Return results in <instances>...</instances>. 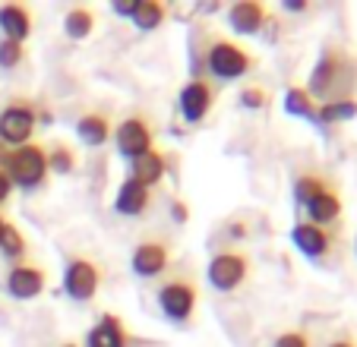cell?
<instances>
[{
    "mask_svg": "<svg viewBox=\"0 0 357 347\" xmlns=\"http://www.w3.org/2000/svg\"><path fill=\"white\" fill-rule=\"evenodd\" d=\"M357 63L354 57H351L344 47H335L329 45L323 51V57L317 61V67L310 70V82H307V92H310L313 101H329L332 95L338 92V86H344V82L354 76Z\"/></svg>",
    "mask_w": 357,
    "mask_h": 347,
    "instance_id": "obj_1",
    "label": "cell"
},
{
    "mask_svg": "<svg viewBox=\"0 0 357 347\" xmlns=\"http://www.w3.org/2000/svg\"><path fill=\"white\" fill-rule=\"evenodd\" d=\"M253 67H257V57L231 38H215L206 47V70H209V76L218 82L243 79Z\"/></svg>",
    "mask_w": 357,
    "mask_h": 347,
    "instance_id": "obj_2",
    "label": "cell"
},
{
    "mask_svg": "<svg viewBox=\"0 0 357 347\" xmlns=\"http://www.w3.org/2000/svg\"><path fill=\"white\" fill-rule=\"evenodd\" d=\"M10 183L20 190H38L47 177V148L38 142H26L20 148H10L3 158Z\"/></svg>",
    "mask_w": 357,
    "mask_h": 347,
    "instance_id": "obj_3",
    "label": "cell"
},
{
    "mask_svg": "<svg viewBox=\"0 0 357 347\" xmlns=\"http://www.w3.org/2000/svg\"><path fill=\"white\" fill-rule=\"evenodd\" d=\"M155 303H158V309H162L165 319L174 322V325H183V322H190L193 319V313H196L199 287H196L193 278L177 275V278H168L162 287H158Z\"/></svg>",
    "mask_w": 357,
    "mask_h": 347,
    "instance_id": "obj_4",
    "label": "cell"
},
{
    "mask_svg": "<svg viewBox=\"0 0 357 347\" xmlns=\"http://www.w3.org/2000/svg\"><path fill=\"white\" fill-rule=\"evenodd\" d=\"M250 278V256L237 247L218 249L206 265V281L215 287L218 294H234L237 287Z\"/></svg>",
    "mask_w": 357,
    "mask_h": 347,
    "instance_id": "obj_5",
    "label": "cell"
},
{
    "mask_svg": "<svg viewBox=\"0 0 357 347\" xmlns=\"http://www.w3.org/2000/svg\"><path fill=\"white\" fill-rule=\"evenodd\" d=\"M35 127H38V111L32 101L16 98L0 111V142L7 148H20L32 142Z\"/></svg>",
    "mask_w": 357,
    "mask_h": 347,
    "instance_id": "obj_6",
    "label": "cell"
},
{
    "mask_svg": "<svg viewBox=\"0 0 357 347\" xmlns=\"http://www.w3.org/2000/svg\"><path fill=\"white\" fill-rule=\"evenodd\" d=\"M101 287V268L98 262L86 259V256H73L63 272V294L76 303H89Z\"/></svg>",
    "mask_w": 357,
    "mask_h": 347,
    "instance_id": "obj_7",
    "label": "cell"
},
{
    "mask_svg": "<svg viewBox=\"0 0 357 347\" xmlns=\"http://www.w3.org/2000/svg\"><path fill=\"white\" fill-rule=\"evenodd\" d=\"M152 139H155V130H152V123L142 114H133V117H127V121H121L114 127V146L121 152V158L127 161H136L149 148H155Z\"/></svg>",
    "mask_w": 357,
    "mask_h": 347,
    "instance_id": "obj_8",
    "label": "cell"
},
{
    "mask_svg": "<svg viewBox=\"0 0 357 347\" xmlns=\"http://www.w3.org/2000/svg\"><path fill=\"white\" fill-rule=\"evenodd\" d=\"M291 243L301 249L307 259H323L329 256V249L335 247V234H332L329 227H319V224H310V221L303 218L291 227Z\"/></svg>",
    "mask_w": 357,
    "mask_h": 347,
    "instance_id": "obj_9",
    "label": "cell"
},
{
    "mask_svg": "<svg viewBox=\"0 0 357 347\" xmlns=\"http://www.w3.org/2000/svg\"><path fill=\"white\" fill-rule=\"evenodd\" d=\"M215 105V92H212L209 79H190L187 86L181 88V98H177V107H181V117L187 123H199L206 121V114Z\"/></svg>",
    "mask_w": 357,
    "mask_h": 347,
    "instance_id": "obj_10",
    "label": "cell"
},
{
    "mask_svg": "<svg viewBox=\"0 0 357 347\" xmlns=\"http://www.w3.org/2000/svg\"><path fill=\"white\" fill-rule=\"evenodd\" d=\"M171 265V247L162 240H146L130 253V268L139 278H158Z\"/></svg>",
    "mask_w": 357,
    "mask_h": 347,
    "instance_id": "obj_11",
    "label": "cell"
},
{
    "mask_svg": "<svg viewBox=\"0 0 357 347\" xmlns=\"http://www.w3.org/2000/svg\"><path fill=\"white\" fill-rule=\"evenodd\" d=\"M45 284H47L45 268L29 265V262L13 265L7 275V294L16 297V300H35L38 294H45Z\"/></svg>",
    "mask_w": 357,
    "mask_h": 347,
    "instance_id": "obj_12",
    "label": "cell"
},
{
    "mask_svg": "<svg viewBox=\"0 0 357 347\" xmlns=\"http://www.w3.org/2000/svg\"><path fill=\"white\" fill-rule=\"evenodd\" d=\"M149 208H152V190L136 183L133 177L121 180L117 196H114V212L123 215V218H139V215H146Z\"/></svg>",
    "mask_w": 357,
    "mask_h": 347,
    "instance_id": "obj_13",
    "label": "cell"
},
{
    "mask_svg": "<svg viewBox=\"0 0 357 347\" xmlns=\"http://www.w3.org/2000/svg\"><path fill=\"white\" fill-rule=\"evenodd\" d=\"M86 347H130V332L121 322V316L105 313L86 332Z\"/></svg>",
    "mask_w": 357,
    "mask_h": 347,
    "instance_id": "obj_14",
    "label": "cell"
},
{
    "mask_svg": "<svg viewBox=\"0 0 357 347\" xmlns=\"http://www.w3.org/2000/svg\"><path fill=\"white\" fill-rule=\"evenodd\" d=\"M228 22H231V29L241 35H257L259 29L269 22V10H266V3H259V0H241V3H231Z\"/></svg>",
    "mask_w": 357,
    "mask_h": 347,
    "instance_id": "obj_15",
    "label": "cell"
},
{
    "mask_svg": "<svg viewBox=\"0 0 357 347\" xmlns=\"http://www.w3.org/2000/svg\"><path fill=\"white\" fill-rule=\"evenodd\" d=\"M130 164H133L130 177H133L136 183H142L146 190H152L155 183L165 180V171H168V155L158 152V148H149L146 155H139V158L130 161Z\"/></svg>",
    "mask_w": 357,
    "mask_h": 347,
    "instance_id": "obj_16",
    "label": "cell"
},
{
    "mask_svg": "<svg viewBox=\"0 0 357 347\" xmlns=\"http://www.w3.org/2000/svg\"><path fill=\"white\" fill-rule=\"evenodd\" d=\"M76 136H79L89 148H101L111 136H114V123L108 121V114L89 111V114H82L79 121H76Z\"/></svg>",
    "mask_w": 357,
    "mask_h": 347,
    "instance_id": "obj_17",
    "label": "cell"
},
{
    "mask_svg": "<svg viewBox=\"0 0 357 347\" xmlns=\"http://www.w3.org/2000/svg\"><path fill=\"white\" fill-rule=\"evenodd\" d=\"M0 32H3V38L26 45V38L32 35V13L22 3H3L0 7Z\"/></svg>",
    "mask_w": 357,
    "mask_h": 347,
    "instance_id": "obj_18",
    "label": "cell"
},
{
    "mask_svg": "<svg viewBox=\"0 0 357 347\" xmlns=\"http://www.w3.org/2000/svg\"><path fill=\"white\" fill-rule=\"evenodd\" d=\"M303 208H307V221H310V224L329 227V224H335V221L342 218V196L329 187V190H323L317 199L307 202Z\"/></svg>",
    "mask_w": 357,
    "mask_h": 347,
    "instance_id": "obj_19",
    "label": "cell"
},
{
    "mask_svg": "<svg viewBox=\"0 0 357 347\" xmlns=\"http://www.w3.org/2000/svg\"><path fill=\"white\" fill-rule=\"evenodd\" d=\"M329 183H332V180L326 177V174H319V171H303L301 177L294 180V190H291V196H294V202L303 208L310 199H317L323 190H329Z\"/></svg>",
    "mask_w": 357,
    "mask_h": 347,
    "instance_id": "obj_20",
    "label": "cell"
},
{
    "mask_svg": "<svg viewBox=\"0 0 357 347\" xmlns=\"http://www.w3.org/2000/svg\"><path fill=\"white\" fill-rule=\"evenodd\" d=\"M354 114H357V101L351 98V95H344V98H332V101H326V105H319L313 123H319V127H332V123L348 121V117H354Z\"/></svg>",
    "mask_w": 357,
    "mask_h": 347,
    "instance_id": "obj_21",
    "label": "cell"
},
{
    "mask_svg": "<svg viewBox=\"0 0 357 347\" xmlns=\"http://www.w3.org/2000/svg\"><path fill=\"white\" fill-rule=\"evenodd\" d=\"M165 20H168V7H165L162 0H139V7H136L130 22H133L139 32H155Z\"/></svg>",
    "mask_w": 357,
    "mask_h": 347,
    "instance_id": "obj_22",
    "label": "cell"
},
{
    "mask_svg": "<svg viewBox=\"0 0 357 347\" xmlns=\"http://www.w3.org/2000/svg\"><path fill=\"white\" fill-rule=\"evenodd\" d=\"M317 101L310 98V92L303 86H291L288 92H284V114H291V117H307V121H313L317 117Z\"/></svg>",
    "mask_w": 357,
    "mask_h": 347,
    "instance_id": "obj_23",
    "label": "cell"
},
{
    "mask_svg": "<svg viewBox=\"0 0 357 347\" xmlns=\"http://www.w3.org/2000/svg\"><path fill=\"white\" fill-rule=\"evenodd\" d=\"M92 29H95V13L86 7H73L67 16H63V32H67V38H73V41L89 38Z\"/></svg>",
    "mask_w": 357,
    "mask_h": 347,
    "instance_id": "obj_24",
    "label": "cell"
},
{
    "mask_svg": "<svg viewBox=\"0 0 357 347\" xmlns=\"http://www.w3.org/2000/svg\"><path fill=\"white\" fill-rule=\"evenodd\" d=\"M0 253H3V259L16 262V265H20L29 253V243H26V237H22V231L16 224H10V221H7V227H3V237H0Z\"/></svg>",
    "mask_w": 357,
    "mask_h": 347,
    "instance_id": "obj_25",
    "label": "cell"
},
{
    "mask_svg": "<svg viewBox=\"0 0 357 347\" xmlns=\"http://www.w3.org/2000/svg\"><path fill=\"white\" fill-rule=\"evenodd\" d=\"M47 171L61 174V177L76 171V152L67 146V142H54V146L47 148Z\"/></svg>",
    "mask_w": 357,
    "mask_h": 347,
    "instance_id": "obj_26",
    "label": "cell"
},
{
    "mask_svg": "<svg viewBox=\"0 0 357 347\" xmlns=\"http://www.w3.org/2000/svg\"><path fill=\"white\" fill-rule=\"evenodd\" d=\"M22 61H26V45L0 38V70H16Z\"/></svg>",
    "mask_w": 357,
    "mask_h": 347,
    "instance_id": "obj_27",
    "label": "cell"
},
{
    "mask_svg": "<svg viewBox=\"0 0 357 347\" xmlns=\"http://www.w3.org/2000/svg\"><path fill=\"white\" fill-rule=\"evenodd\" d=\"M237 101H241V107H247V111H259V107L269 105V92L259 86H243Z\"/></svg>",
    "mask_w": 357,
    "mask_h": 347,
    "instance_id": "obj_28",
    "label": "cell"
},
{
    "mask_svg": "<svg viewBox=\"0 0 357 347\" xmlns=\"http://www.w3.org/2000/svg\"><path fill=\"white\" fill-rule=\"evenodd\" d=\"M272 347H310V338H307V332H301V328H291V332L278 334Z\"/></svg>",
    "mask_w": 357,
    "mask_h": 347,
    "instance_id": "obj_29",
    "label": "cell"
},
{
    "mask_svg": "<svg viewBox=\"0 0 357 347\" xmlns=\"http://www.w3.org/2000/svg\"><path fill=\"white\" fill-rule=\"evenodd\" d=\"M136 7H139V0H114V13L123 16V20H133Z\"/></svg>",
    "mask_w": 357,
    "mask_h": 347,
    "instance_id": "obj_30",
    "label": "cell"
},
{
    "mask_svg": "<svg viewBox=\"0 0 357 347\" xmlns=\"http://www.w3.org/2000/svg\"><path fill=\"white\" fill-rule=\"evenodd\" d=\"M10 193H13V183H10V177H7V171L0 167V206L10 199Z\"/></svg>",
    "mask_w": 357,
    "mask_h": 347,
    "instance_id": "obj_31",
    "label": "cell"
},
{
    "mask_svg": "<svg viewBox=\"0 0 357 347\" xmlns=\"http://www.w3.org/2000/svg\"><path fill=\"white\" fill-rule=\"evenodd\" d=\"M282 7L288 10V13H307V10H310V0H284Z\"/></svg>",
    "mask_w": 357,
    "mask_h": 347,
    "instance_id": "obj_32",
    "label": "cell"
},
{
    "mask_svg": "<svg viewBox=\"0 0 357 347\" xmlns=\"http://www.w3.org/2000/svg\"><path fill=\"white\" fill-rule=\"evenodd\" d=\"M326 347H357V341L354 338H335L332 344H326Z\"/></svg>",
    "mask_w": 357,
    "mask_h": 347,
    "instance_id": "obj_33",
    "label": "cell"
},
{
    "mask_svg": "<svg viewBox=\"0 0 357 347\" xmlns=\"http://www.w3.org/2000/svg\"><path fill=\"white\" fill-rule=\"evenodd\" d=\"M174 218L177 221H187V206H183V202H174Z\"/></svg>",
    "mask_w": 357,
    "mask_h": 347,
    "instance_id": "obj_34",
    "label": "cell"
},
{
    "mask_svg": "<svg viewBox=\"0 0 357 347\" xmlns=\"http://www.w3.org/2000/svg\"><path fill=\"white\" fill-rule=\"evenodd\" d=\"M7 152H10V148L3 146V142H0V167H3V158H7Z\"/></svg>",
    "mask_w": 357,
    "mask_h": 347,
    "instance_id": "obj_35",
    "label": "cell"
},
{
    "mask_svg": "<svg viewBox=\"0 0 357 347\" xmlns=\"http://www.w3.org/2000/svg\"><path fill=\"white\" fill-rule=\"evenodd\" d=\"M3 227H7V218H3V215H0V237H3Z\"/></svg>",
    "mask_w": 357,
    "mask_h": 347,
    "instance_id": "obj_36",
    "label": "cell"
},
{
    "mask_svg": "<svg viewBox=\"0 0 357 347\" xmlns=\"http://www.w3.org/2000/svg\"><path fill=\"white\" fill-rule=\"evenodd\" d=\"M63 347H79V344H63Z\"/></svg>",
    "mask_w": 357,
    "mask_h": 347,
    "instance_id": "obj_37",
    "label": "cell"
},
{
    "mask_svg": "<svg viewBox=\"0 0 357 347\" xmlns=\"http://www.w3.org/2000/svg\"><path fill=\"white\" fill-rule=\"evenodd\" d=\"M354 249H357V240H354Z\"/></svg>",
    "mask_w": 357,
    "mask_h": 347,
    "instance_id": "obj_38",
    "label": "cell"
}]
</instances>
